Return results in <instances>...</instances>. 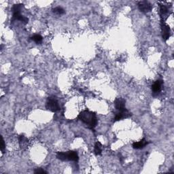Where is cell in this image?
Here are the masks:
<instances>
[{
  "label": "cell",
  "mask_w": 174,
  "mask_h": 174,
  "mask_svg": "<svg viewBox=\"0 0 174 174\" xmlns=\"http://www.w3.org/2000/svg\"><path fill=\"white\" fill-rule=\"evenodd\" d=\"M78 119L87 125L89 128L93 129L97 124V118L95 112L89 110H83L79 114Z\"/></svg>",
  "instance_id": "obj_1"
},
{
  "label": "cell",
  "mask_w": 174,
  "mask_h": 174,
  "mask_svg": "<svg viewBox=\"0 0 174 174\" xmlns=\"http://www.w3.org/2000/svg\"><path fill=\"white\" fill-rule=\"evenodd\" d=\"M56 157L62 161L78 162L79 160L78 153L73 150L67 152H58L56 154Z\"/></svg>",
  "instance_id": "obj_2"
},
{
  "label": "cell",
  "mask_w": 174,
  "mask_h": 174,
  "mask_svg": "<svg viewBox=\"0 0 174 174\" xmlns=\"http://www.w3.org/2000/svg\"><path fill=\"white\" fill-rule=\"evenodd\" d=\"M46 108L53 112H57L61 110L57 97L52 95L48 97L46 103Z\"/></svg>",
  "instance_id": "obj_3"
},
{
  "label": "cell",
  "mask_w": 174,
  "mask_h": 174,
  "mask_svg": "<svg viewBox=\"0 0 174 174\" xmlns=\"http://www.w3.org/2000/svg\"><path fill=\"white\" fill-rule=\"evenodd\" d=\"M171 14V10L167 6L164 4L159 5V15L161 22H165Z\"/></svg>",
  "instance_id": "obj_4"
},
{
  "label": "cell",
  "mask_w": 174,
  "mask_h": 174,
  "mask_svg": "<svg viewBox=\"0 0 174 174\" xmlns=\"http://www.w3.org/2000/svg\"><path fill=\"white\" fill-rule=\"evenodd\" d=\"M161 27L163 40L164 41H167L169 39L170 36H171V29H170V27L167 24L165 23V22H161Z\"/></svg>",
  "instance_id": "obj_5"
},
{
  "label": "cell",
  "mask_w": 174,
  "mask_h": 174,
  "mask_svg": "<svg viewBox=\"0 0 174 174\" xmlns=\"http://www.w3.org/2000/svg\"><path fill=\"white\" fill-rule=\"evenodd\" d=\"M138 8L141 12L148 13L152 11L153 6L148 1H141L137 3Z\"/></svg>",
  "instance_id": "obj_6"
},
{
  "label": "cell",
  "mask_w": 174,
  "mask_h": 174,
  "mask_svg": "<svg viewBox=\"0 0 174 174\" xmlns=\"http://www.w3.org/2000/svg\"><path fill=\"white\" fill-rule=\"evenodd\" d=\"M131 116V113L128 110L125 108L123 110L118 111L117 113L116 114L115 117L114 118V120L115 122L119 121L123 119H126V118H128Z\"/></svg>",
  "instance_id": "obj_7"
},
{
  "label": "cell",
  "mask_w": 174,
  "mask_h": 174,
  "mask_svg": "<svg viewBox=\"0 0 174 174\" xmlns=\"http://www.w3.org/2000/svg\"><path fill=\"white\" fill-rule=\"evenodd\" d=\"M125 103H126V101L123 98L118 97L114 101V106H115L116 110L117 111H121L125 109Z\"/></svg>",
  "instance_id": "obj_8"
},
{
  "label": "cell",
  "mask_w": 174,
  "mask_h": 174,
  "mask_svg": "<svg viewBox=\"0 0 174 174\" xmlns=\"http://www.w3.org/2000/svg\"><path fill=\"white\" fill-rule=\"evenodd\" d=\"M163 85V81L162 80H157L155 81V82L152 86V91L153 92V93L158 94L159 93L161 92Z\"/></svg>",
  "instance_id": "obj_9"
},
{
  "label": "cell",
  "mask_w": 174,
  "mask_h": 174,
  "mask_svg": "<svg viewBox=\"0 0 174 174\" xmlns=\"http://www.w3.org/2000/svg\"><path fill=\"white\" fill-rule=\"evenodd\" d=\"M149 144V142L146 140V139H142L141 140L137 141V142H134L132 145L133 148L134 149H137V150H140V149H143L146 146Z\"/></svg>",
  "instance_id": "obj_10"
},
{
  "label": "cell",
  "mask_w": 174,
  "mask_h": 174,
  "mask_svg": "<svg viewBox=\"0 0 174 174\" xmlns=\"http://www.w3.org/2000/svg\"><path fill=\"white\" fill-rule=\"evenodd\" d=\"M12 20V21H14V20H20V21H21L23 23L25 24V25L28 23V21H29V19L21 15V14L20 13H13Z\"/></svg>",
  "instance_id": "obj_11"
},
{
  "label": "cell",
  "mask_w": 174,
  "mask_h": 174,
  "mask_svg": "<svg viewBox=\"0 0 174 174\" xmlns=\"http://www.w3.org/2000/svg\"><path fill=\"white\" fill-rule=\"evenodd\" d=\"M19 143L21 150H24L28 146L29 140L24 135H20L19 137Z\"/></svg>",
  "instance_id": "obj_12"
},
{
  "label": "cell",
  "mask_w": 174,
  "mask_h": 174,
  "mask_svg": "<svg viewBox=\"0 0 174 174\" xmlns=\"http://www.w3.org/2000/svg\"><path fill=\"white\" fill-rule=\"evenodd\" d=\"M103 150V146L100 143L99 141H97L95 144V147H94V153L96 156L101 155L102 152Z\"/></svg>",
  "instance_id": "obj_13"
},
{
  "label": "cell",
  "mask_w": 174,
  "mask_h": 174,
  "mask_svg": "<svg viewBox=\"0 0 174 174\" xmlns=\"http://www.w3.org/2000/svg\"><path fill=\"white\" fill-rule=\"evenodd\" d=\"M24 7L23 4L21 3H18V4H15L12 8V13H20L22 8Z\"/></svg>",
  "instance_id": "obj_14"
},
{
  "label": "cell",
  "mask_w": 174,
  "mask_h": 174,
  "mask_svg": "<svg viewBox=\"0 0 174 174\" xmlns=\"http://www.w3.org/2000/svg\"><path fill=\"white\" fill-rule=\"evenodd\" d=\"M31 39L33 41H35V42H36L37 44H40L42 42L43 37L39 34H36L31 37Z\"/></svg>",
  "instance_id": "obj_15"
},
{
  "label": "cell",
  "mask_w": 174,
  "mask_h": 174,
  "mask_svg": "<svg viewBox=\"0 0 174 174\" xmlns=\"http://www.w3.org/2000/svg\"><path fill=\"white\" fill-rule=\"evenodd\" d=\"M53 13L56 14V15H63V14H65V10L62 7H60V6H58V7H56V8H53Z\"/></svg>",
  "instance_id": "obj_16"
},
{
  "label": "cell",
  "mask_w": 174,
  "mask_h": 174,
  "mask_svg": "<svg viewBox=\"0 0 174 174\" xmlns=\"http://www.w3.org/2000/svg\"><path fill=\"white\" fill-rule=\"evenodd\" d=\"M34 173L36 174H47L48 172L45 171L42 168H37L34 171Z\"/></svg>",
  "instance_id": "obj_17"
},
{
  "label": "cell",
  "mask_w": 174,
  "mask_h": 174,
  "mask_svg": "<svg viewBox=\"0 0 174 174\" xmlns=\"http://www.w3.org/2000/svg\"><path fill=\"white\" fill-rule=\"evenodd\" d=\"M5 149H6V144H5L4 140H3V137H2V138H1V151L2 153H3V152H4Z\"/></svg>",
  "instance_id": "obj_18"
}]
</instances>
